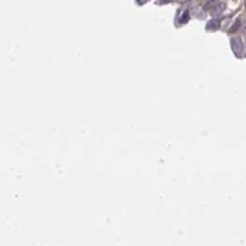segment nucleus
Instances as JSON below:
<instances>
[{
	"label": "nucleus",
	"mask_w": 246,
	"mask_h": 246,
	"mask_svg": "<svg viewBox=\"0 0 246 246\" xmlns=\"http://www.w3.org/2000/svg\"><path fill=\"white\" fill-rule=\"evenodd\" d=\"M144 2H145V0H138V3H144Z\"/></svg>",
	"instance_id": "obj_5"
},
{
	"label": "nucleus",
	"mask_w": 246,
	"mask_h": 246,
	"mask_svg": "<svg viewBox=\"0 0 246 246\" xmlns=\"http://www.w3.org/2000/svg\"><path fill=\"white\" fill-rule=\"evenodd\" d=\"M188 15H190V14H188V11H185V12L181 15V22H182V24H185V22L188 21Z\"/></svg>",
	"instance_id": "obj_3"
},
{
	"label": "nucleus",
	"mask_w": 246,
	"mask_h": 246,
	"mask_svg": "<svg viewBox=\"0 0 246 246\" xmlns=\"http://www.w3.org/2000/svg\"><path fill=\"white\" fill-rule=\"evenodd\" d=\"M184 2H187V0H184Z\"/></svg>",
	"instance_id": "obj_6"
},
{
	"label": "nucleus",
	"mask_w": 246,
	"mask_h": 246,
	"mask_svg": "<svg viewBox=\"0 0 246 246\" xmlns=\"http://www.w3.org/2000/svg\"><path fill=\"white\" fill-rule=\"evenodd\" d=\"M212 3H216V0H208V2L205 3V9H211L212 6H213Z\"/></svg>",
	"instance_id": "obj_4"
},
{
	"label": "nucleus",
	"mask_w": 246,
	"mask_h": 246,
	"mask_svg": "<svg viewBox=\"0 0 246 246\" xmlns=\"http://www.w3.org/2000/svg\"><path fill=\"white\" fill-rule=\"evenodd\" d=\"M218 25H219L218 21H211V22H208L206 28H208V30H215V27H218Z\"/></svg>",
	"instance_id": "obj_2"
},
{
	"label": "nucleus",
	"mask_w": 246,
	"mask_h": 246,
	"mask_svg": "<svg viewBox=\"0 0 246 246\" xmlns=\"http://www.w3.org/2000/svg\"><path fill=\"white\" fill-rule=\"evenodd\" d=\"M231 46H233L234 52H237V53H239V51L243 48V46H242V43L239 42V39H233V40H231Z\"/></svg>",
	"instance_id": "obj_1"
}]
</instances>
